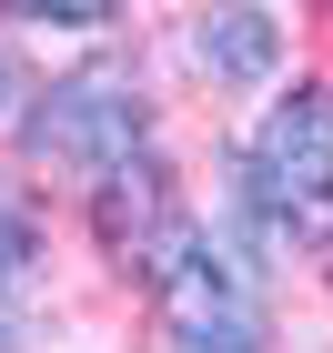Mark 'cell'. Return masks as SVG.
<instances>
[{
	"label": "cell",
	"instance_id": "obj_1",
	"mask_svg": "<svg viewBox=\"0 0 333 353\" xmlns=\"http://www.w3.org/2000/svg\"><path fill=\"white\" fill-rule=\"evenodd\" d=\"M152 283H162V323L182 353H263V293H252V272L222 243L182 232Z\"/></svg>",
	"mask_w": 333,
	"mask_h": 353
},
{
	"label": "cell",
	"instance_id": "obj_2",
	"mask_svg": "<svg viewBox=\"0 0 333 353\" xmlns=\"http://www.w3.org/2000/svg\"><path fill=\"white\" fill-rule=\"evenodd\" d=\"M30 152H41V162H71V172H111L121 152H141V91H132V71L91 61V71H71V81H51L41 111H30Z\"/></svg>",
	"mask_w": 333,
	"mask_h": 353
},
{
	"label": "cell",
	"instance_id": "obj_3",
	"mask_svg": "<svg viewBox=\"0 0 333 353\" xmlns=\"http://www.w3.org/2000/svg\"><path fill=\"white\" fill-rule=\"evenodd\" d=\"M252 192L283 222H323L333 212V81H303V91L273 101V121L252 141Z\"/></svg>",
	"mask_w": 333,
	"mask_h": 353
},
{
	"label": "cell",
	"instance_id": "obj_4",
	"mask_svg": "<svg viewBox=\"0 0 333 353\" xmlns=\"http://www.w3.org/2000/svg\"><path fill=\"white\" fill-rule=\"evenodd\" d=\"M101 252L111 263H132V272H162L172 263V243L192 232L182 222V192H172V172L152 162V152H121V162L101 172Z\"/></svg>",
	"mask_w": 333,
	"mask_h": 353
},
{
	"label": "cell",
	"instance_id": "obj_5",
	"mask_svg": "<svg viewBox=\"0 0 333 353\" xmlns=\"http://www.w3.org/2000/svg\"><path fill=\"white\" fill-rule=\"evenodd\" d=\"M192 51H202V71H212V81H263V71L283 61V30L263 21V10H202Z\"/></svg>",
	"mask_w": 333,
	"mask_h": 353
},
{
	"label": "cell",
	"instance_id": "obj_6",
	"mask_svg": "<svg viewBox=\"0 0 333 353\" xmlns=\"http://www.w3.org/2000/svg\"><path fill=\"white\" fill-rule=\"evenodd\" d=\"M30 263H41V202L21 182H0V303L30 283Z\"/></svg>",
	"mask_w": 333,
	"mask_h": 353
},
{
	"label": "cell",
	"instance_id": "obj_7",
	"mask_svg": "<svg viewBox=\"0 0 333 353\" xmlns=\"http://www.w3.org/2000/svg\"><path fill=\"white\" fill-rule=\"evenodd\" d=\"M121 0H10V21H51V30H101Z\"/></svg>",
	"mask_w": 333,
	"mask_h": 353
},
{
	"label": "cell",
	"instance_id": "obj_8",
	"mask_svg": "<svg viewBox=\"0 0 333 353\" xmlns=\"http://www.w3.org/2000/svg\"><path fill=\"white\" fill-rule=\"evenodd\" d=\"M0 353H10V333H0Z\"/></svg>",
	"mask_w": 333,
	"mask_h": 353
}]
</instances>
